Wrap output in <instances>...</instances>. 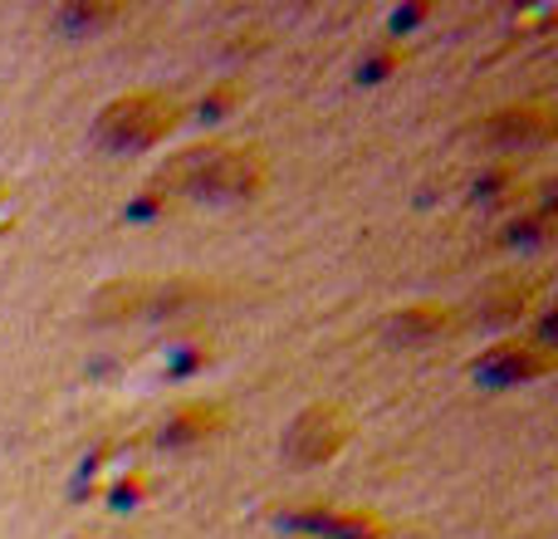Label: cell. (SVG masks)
Returning a JSON list of instances; mask_svg holds the SVG:
<instances>
[{
	"instance_id": "8fae6325",
	"label": "cell",
	"mask_w": 558,
	"mask_h": 539,
	"mask_svg": "<svg viewBox=\"0 0 558 539\" xmlns=\"http://www.w3.org/2000/svg\"><path fill=\"white\" fill-rule=\"evenodd\" d=\"M113 10H98V5H78V10H64L69 25H98V20H108Z\"/></svg>"
},
{
	"instance_id": "ba28073f",
	"label": "cell",
	"mask_w": 558,
	"mask_h": 539,
	"mask_svg": "<svg viewBox=\"0 0 558 539\" xmlns=\"http://www.w3.org/2000/svg\"><path fill=\"white\" fill-rule=\"evenodd\" d=\"M221 422H226V412H221V407L192 403V407H182V412H172V417H167V422H162V442H167V446L202 442V436H211Z\"/></svg>"
},
{
	"instance_id": "52a82bcc",
	"label": "cell",
	"mask_w": 558,
	"mask_h": 539,
	"mask_svg": "<svg viewBox=\"0 0 558 539\" xmlns=\"http://www.w3.org/2000/svg\"><path fill=\"white\" fill-rule=\"evenodd\" d=\"M147 279H108L104 289L94 295V304H88V314L98 319V324H113V319H137L147 309Z\"/></svg>"
},
{
	"instance_id": "9c48e42d",
	"label": "cell",
	"mask_w": 558,
	"mask_h": 539,
	"mask_svg": "<svg viewBox=\"0 0 558 539\" xmlns=\"http://www.w3.org/2000/svg\"><path fill=\"white\" fill-rule=\"evenodd\" d=\"M475 309H481L485 324H510V319H520L524 309H530V285L500 279V285H490L481 299H475Z\"/></svg>"
},
{
	"instance_id": "7a4b0ae2",
	"label": "cell",
	"mask_w": 558,
	"mask_h": 539,
	"mask_svg": "<svg viewBox=\"0 0 558 539\" xmlns=\"http://www.w3.org/2000/svg\"><path fill=\"white\" fill-rule=\"evenodd\" d=\"M177 123V104L162 94H123L98 113V143L133 153V147H153L167 128Z\"/></svg>"
},
{
	"instance_id": "6da1fadb",
	"label": "cell",
	"mask_w": 558,
	"mask_h": 539,
	"mask_svg": "<svg viewBox=\"0 0 558 539\" xmlns=\"http://www.w3.org/2000/svg\"><path fill=\"white\" fill-rule=\"evenodd\" d=\"M265 182V157L255 147H186V153L167 157L153 177V192L167 196H251Z\"/></svg>"
},
{
	"instance_id": "3957f363",
	"label": "cell",
	"mask_w": 558,
	"mask_h": 539,
	"mask_svg": "<svg viewBox=\"0 0 558 539\" xmlns=\"http://www.w3.org/2000/svg\"><path fill=\"white\" fill-rule=\"evenodd\" d=\"M348 432H353V422H348L343 407L338 403H314V407H304V412L289 422L284 456L294 466H318V462H328V456L343 452Z\"/></svg>"
},
{
	"instance_id": "277c9868",
	"label": "cell",
	"mask_w": 558,
	"mask_h": 539,
	"mask_svg": "<svg viewBox=\"0 0 558 539\" xmlns=\"http://www.w3.org/2000/svg\"><path fill=\"white\" fill-rule=\"evenodd\" d=\"M549 368H554V348H539L534 338H505V344H495L475 363V378L510 387V383H524V378H544Z\"/></svg>"
},
{
	"instance_id": "5b68a950",
	"label": "cell",
	"mask_w": 558,
	"mask_h": 539,
	"mask_svg": "<svg viewBox=\"0 0 558 539\" xmlns=\"http://www.w3.org/2000/svg\"><path fill=\"white\" fill-rule=\"evenodd\" d=\"M554 128H558L554 104H520V108H500L485 123V137L495 147H534V143H549Z\"/></svg>"
},
{
	"instance_id": "30bf717a",
	"label": "cell",
	"mask_w": 558,
	"mask_h": 539,
	"mask_svg": "<svg viewBox=\"0 0 558 539\" xmlns=\"http://www.w3.org/2000/svg\"><path fill=\"white\" fill-rule=\"evenodd\" d=\"M456 319L446 304H416V309H397L392 319V338H432V334H446Z\"/></svg>"
},
{
	"instance_id": "8992f818",
	"label": "cell",
	"mask_w": 558,
	"mask_h": 539,
	"mask_svg": "<svg viewBox=\"0 0 558 539\" xmlns=\"http://www.w3.org/2000/svg\"><path fill=\"white\" fill-rule=\"evenodd\" d=\"M211 299H216V289H211V285L177 275V279H167V285H153V289H147V309H143V314H153V319H172V314H192V309L211 304Z\"/></svg>"
}]
</instances>
